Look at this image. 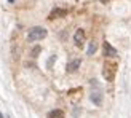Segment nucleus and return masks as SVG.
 <instances>
[{"mask_svg":"<svg viewBox=\"0 0 131 118\" xmlns=\"http://www.w3.org/2000/svg\"><path fill=\"white\" fill-rule=\"evenodd\" d=\"M104 56H106V57H115L117 56V50L110 43H107V42L104 43Z\"/></svg>","mask_w":131,"mask_h":118,"instance_id":"obj_4","label":"nucleus"},{"mask_svg":"<svg viewBox=\"0 0 131 118\" xmlns=\"http://www.w3.org/2000/svg\"><path fill=\"white\" fill-rule=\"evenodd\" d=\"M48 118H62V112L61 110H53L48 113Z\"/></svg>","mask_w":131,"mask_h":118,"instance_id":"obj_8","label":"nucleus"},{"mask_svg":"<svg viewBox=\"0 0 131 118\" xmlns=\"http://www.w3.org/2000/svg\"><path fill=\"white\" fill-rule=\"evenodd\" d=\"M96 50H97V43L96 42H90V45H88V56H93L94 53H96Z\"/></svg>","mask_w":131,"mask_h":118,"instance_id":"obj_7","label":"nucleus"},{"mask_svg":"<svg viewBox=\"0 0 131 118\" xmlns=\"http://www.w3.org/2000/svg\"><path fill=\"white\" fill-rule=\"evenodd\" d=\"M102 2H107V0H102Z\"/></svg>","mask_w":131,"mask_h":118,"instance_id":"obj_10","label":"nucleus"},{"mask_svg":"<svg viewBox=\"0 0 131 118\" xmlns=\"http://www.w3.org/2000/svg\"><path fill=\"white\" fill-rule=\"evenodd\" d=\"M54 59H56V56H51V57H50V61H48V67H51V64H53Z\"/></svg>","mask_w":131,"mask_h":118,"instance_id":"obj_9","label":"nucleus"},{"mask_svg":"<svg viewBox=\"0 0 131 118\" xmlns=\"http://www.w3.org/2000/svg\"><path fill=\"white\" fill-rule=\"evenodd\" d=\"M47 37V29L40 27V26H35V27H32L27 34V40L29 42H37V40H42V38Z\"/></svg>","mask_w":131,"mask_h":118,"instance_id":"obj_1","label":"nucleus"},{"mask_svg":"<svg viewBox=\"0 0 131 118\" xmlns=\"http://www.w3.org/2000/svg\"><path fill=\"white\" fill-rule=\"evenodd\" d=\"M91 86L94 88L91 91V96H90L91 102H93L94 105H101V102H102V89H101V86L96 83V80H91Z\"/></svg>","mask_w":131,"mask_h":118,"instance_id":"obj_2","label":"nucleus"},{"mask_svg":"<svg viewBox=\"0 0 131 118\" xmlns=\"http://www.w3.org/2000/svg\"><path fill=\"white\" fill-rule=\"evenodd\" d=\"M80 59H74L72 62H69V65H67V72H75L78 67H80Z\"/></svg>","mask_w":131,"mask_h":118,"instance_id":"obj_6","label":"nucleus"},{"mask_svg":"<svg viewBox=\"0 0 131 118\" xmlns=\"http://www.w3.org/2000/svg\"><path fill=\"white\" fill-rule=\"evenodd\" d=\"M67 15V11L62 10V8H54L53 11H51V15H50V19H56V18H62Z\"/></svg>","mask_w":131,"mask_h":118,"instance_id":"obj_5","label":"nucleus"},{"mask_svg":"<svg viewBox=\"0 0 131 118\" xmlns=\"http://www.w3.org/2000/svg\"><path fill=\"white\" fill-rule=\"evenodd\" d=\"M74 42L77 46H82L83 42H85V30L83 29H77L75 34H74Z\"/></svg>","mask_w":131,"mask_h":118,"instance_id":"obj_3","label":"nucleus"}]
</instances>
